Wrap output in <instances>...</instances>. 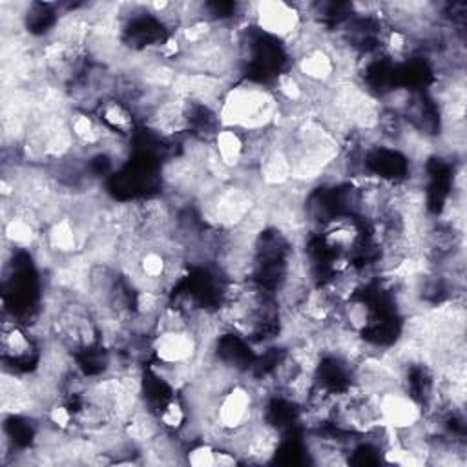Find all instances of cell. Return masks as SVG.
<instances>
[{"mask_svg": "<svg viewBox=\"0 0 467 467\" xmlns=\"http://www.w3.org/2000/svg\"><path fill=\"white\" fill-rule=\"evenodd\" d=\"M212 148L221 161L224 168H228L232 173H237L243 170L244 162V135L232 128H221L213 139Z\"/></svg>", "mask_w": 467, "mask_h": 467, "instance_id": "52a82bcc", "label": "cell"}, {"mask_svg": "<svg viewBox=\"0 0 467 467\" xmlns=\"http://www.w3.org/2000/svg\"><path fill=\"white\" fill-rule=\"evenodd\" d=\"M305 18L296 4L281 0H263L254 4L252 26L265 36L281 44L288 42L303 26Z\"/></svg>", "mask_w": 467, "mask_h": 467, "instance_id": "3957f363", "label": "cell"}, {"mask_svg": "<svg viewBox=\"0 0 467 467\" xmlns=\"http://www.w3.org/2000/svg\"><path fill=\"white\" fill-rule=\"evenodd\" d=\"M217 115L221 128L241 133L266 131L277 126L281 104L270 84L243 77L230 84Z\"/></svg>", "mask_w": 467, "mask_h": 467, "instance_id": "6da1fadb", "label": "cell"}, {"mask_svg": "<svg viewBox=\"0 0 467 467\" xmlns=\"http://www.w3.org/2000/svg\"><path fill=\"white\" fill-rule=\"evenodd\" d=\"M201 354V341L193 330H161L151 337V358L162 365H188L197 361Z\"/></svg>", "mask_w": 467, "mask_h": 467, "instance_id": "277c9868", "label": "cell"}, {"mask_svg": "<svg viewBox=\"0 0 467 467\" xmlns=\"http://www.w3.org/2000/svg\"><path fill=\"white\" fill-rule=\"evenodd\" d=\"M378 410L381 421L396 431L416 425L423 418L421 405L401 385L390 387L378 394Z\"/></svg>", "mask_w": 467, "mask_h": 467, "instance_id": "5b68a950", "label": "cell"}, {"mask_svg": "<svg viewBox=\"0 0 467 467\" xmlns=\"http://www.w3.org/2000/svg\"><path fill=\"white\" fill-rule=\"evenodd\" d=\"M93 113L109 131L126 139H130L135 133L139 124V119L135 117L133 109L117 97L104 99Z\"/></svg>", "mask_w": 467, "mask_h": 467, "instance_id": "8992f818", "label": "cell"}, {"mask_svg": "<svg viewBox=\"0 0 467 467\" xmlns=\"http://www.w3.org/2000/svg\"><path fill=\"white\" fill-rule=\"evenodd\" d=\"M263 403L244 381L234 383L217 401L213 421L224 432H235L254 423L261 414Z\"/></svg>", "mask_w": 467, "mask_h": 467, "instance_id": "7a4b0ae2", "label": "cell"}, {"mask_svg": "<svg viewBox=\"0 0 467 467\" xmlns=\"http://www.w3.org/2000/svg\"><path fill=\"white\" fill-rule=\"evenodd\" d=\"M217 447L210 441H193L184 451V463L197 465V467H212L215 465Z\"/></svg>", "mask_w": 467, "mask_h": 467, "instance_id": "ba28073f", "label": "cell"}]
</instances>
